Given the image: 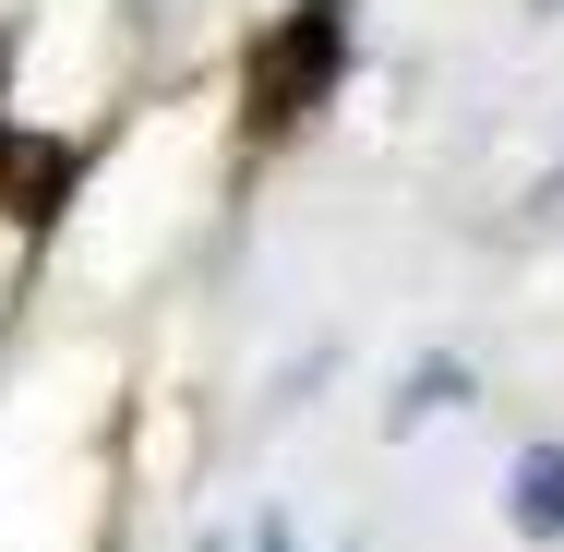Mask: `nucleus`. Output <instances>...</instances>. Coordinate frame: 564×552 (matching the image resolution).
I'll return each instance as SVG.
<instances>
[{
    "label": "nucleus",
    "instance_id": "obj_5",
    "mask_svg": "<svg viewBox=\"0 0 564 552\" xmlns=\"http://www.w3.org/2000/svg\"><path fill=\"white\" fill-rule=\"evenodd\" d=\"M240 552H301V541H289V517H264V529H252Z\"/></svg>",
    "mask_w": 564,
    "mask_h": 552
},
{
    "label": "nucleus",
    "instance_id": "obj_6",
    "mask_svg": "<svg viewBox=\"0 0 564 552\" xmlns=\"http://www.w3.org/2000/svg\"><path fill=\"white\" fill-rule=\"evenodd\" d=\"M529 12H541V24H564V0H529Z\"/></svg>",
    "mask_w": 564,
    "mask_h": 552
},
{
    "label": "nucleus",
    "instance_id": "obj_4",
    "mask_svg": "<svg viewBox=\"0 0 564 552\" xmlns=\"http://www.w3.org/2000/svg\"><path fill=\"white\" fill-rule=\"evenodd\" d=\"M529 217H541V228H564V169L541 181V193H529Z\"/></svg>",
    "mask_w": 564,
    "mask_h": 552
},
{
    "label": "nucleus",
    "instance_id": "obj_1",
    "mask_svg": "<svg viewBox=\"0 0 564 552\" xmlns=\"http://www.w3.org/2000/svg\"><path fill=\"white\" fill-rule=\"evenodd\" d=\"M337 85H348V0L276 12L252 48V132H301L313 109H337Z\"/></svg>",
    "mask_w": 564,
    "mask_h": 552
},
{
    "label": "nucleus",
    "instance_id": "obj_7",
    "mask_svg": "<svg viewBox=\"0 0 564 552\" xmlns=\"http://www.w3.org/2000/svg\"><path fill=\"white\" fill-rule=\"evenodd\" d=\"M205 552H228V541H205Z\"/></svg>",
    "mask_w": 564,
    "mask_h": 552
},
{
    "label": "nucleus",
    "instance_id": "obj_3",
    "mask_svg": "<svg viewBox=\"0 0 564 552\" xmlns=\"http://www.w3.org/2000/svg\"><path fill=\"white\" fill-rule=\"evenodd\" d=\"M445 397H468V372H456V360H421V372H409V397H397V433H421Z\"/></svg>",
    "mask_w": 564,
    "mask_h": 552
},
{
    "label": "nucleus",
    "instance_id": "obj_2",
    "mask_svg": "<svg viewBox=\"0 0 564 552\" xmlns=\"http://www.w3.org/2000/svg\"><path fill=\"white\" fill-rule=\"evenodd\" d=\"M505 517H517L529 541H564V444H529V456L505 468Z\"/></svg>",
    "mask_w": 564,
    "mask_h": 552
}]
</instances>
